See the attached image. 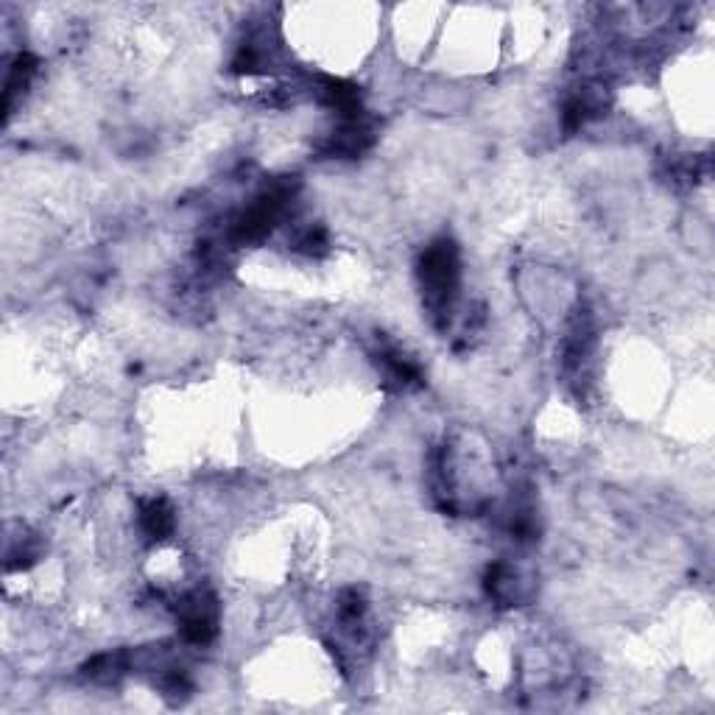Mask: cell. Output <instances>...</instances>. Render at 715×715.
Segmentation results:
<instances>
[{
	"label": "cell",
	"mask_w": 715,
	"mask_h": 715,
	"mask_svg": "<svg viewBox=\"0 0 715 715\" xmlns=\"http://www.w3.org/2000/svg\"><path fill=\"white\" fill-rule=\"evenodd\" d=\"M176 526L174 509L165 498H149L140 503V528L149 540H165L171 537V531Z\"/></svg>",
	"instance_id": "cell-4"
},
{
	"label": "cell",
	"mask_w": 715,
	"mask_h": 715,
	"mask_svg": "<svg viewBox=\"0 0 715 715\" xmlns=\"http://www.w3.org/2000/svg\"><path fill=\"white\" fill-rule=\"evenodd\" d=\"M132 671V654L129 651H104L95 654L93 660L84 665V676L98 685H115L123 676Z\"/></svg>",
	"instance_id": "cell-3"
},
{
	"label": "cell",
	"mask_w": 715,
	"mask_h": 715,
	"mask_svg": "<svg viewBox=\"0 0 715 715\" xmlns=\"http://www.w3.org/2000/svg\"><path fill=\"white\" fill-rule=\"evenodd\" d=\"M34 73H37V59L34 56L20 54L14 59L12 68L6 73V84H3V109H6V115H12L17 98L26 93Z\"/></svg>",
	"instance_id": "cell-6"
},
{
	"label": "cell",
	"mask_w": 715,
	"mask_h": 715,
	"mask_svg": "<svg viewBox=\"0 0 715 715\" xmlns=\"http://www.w3.org/2000/svg\"><path fill=\"white\" fill-rule=\"evenodd\" d=\"M176 618H179V632L190 646H207L218 632L216 598L207 590H193V593L182 595L176 604Z\"/></svg>",
	"instance_id": "cell-2"
},
{
	"label": "cell",
	"mask_w": 715,
	"mask_h": 715,
	"mask_svg": "<svg viewBox=\"0 0 715 715\" xmlns=\"http://www.w3.org/2000/svg\"><path fill=\"white\" fill-rule=\"evenodd\" d=\"M486 593L492 595L498 604L503 607H512L523 598V590H520V576L512 565L506 562H495V565L486 570Z\"/></svg>",
	"instance_id": "cell-5"
},
{
	"label": "cell",
	"mask_w": 715,
	"mask_h": 715,
	"mask_svg": "<svg viewBox=\"0 0 715 715\" xmlns=\"http://www.w3.org/2000/svg\"><path fill=\"white\" fill-rule=\"evenodd\" d=\"M378 364L383 366L386 378L397 383V386H403V389L405 386H417L419 378H422L419 366L405 352L397 350V347H383L378 355Z\"/></svg>",
	"instance_id": "cell-7"
},
{
	"label": "cell",
	"mask_w": 715,
	"mask_h": 715,
	"mask_svg": "<svg viewBox=\"0 0 715 715\" xmlns=\"http://www.w3.org/2000/svg\"><path fill=\"white\" fill-rule=\"evenodd\" d=\"M419 288L425 297V308L431 313L436 327H445L450 322V313L459 297L461 285V257L459 246L450 238L433 241L422 257H419Z\"/></svg>",
	"instance_id": "cell-1"
}]
</instances>
